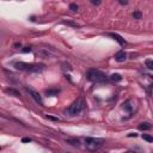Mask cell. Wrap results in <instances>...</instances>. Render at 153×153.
I'll use <instances>...</instances> for the list:
<instances>
[{"instance_id": "6da1fadb", "label": "cell", "mask_w": 153, "mask_h": 153, "mask_svg": "<svg viewBox=\"0 0 153 153\" xmlns=\"http://www.w3.org/2000/svg\"><path fill=\"white\" fill-rule=\"evenodd\" d=\"M84 108H85V102H84V99L82 97H79L77 101H74L64 111V114L66 116H69V117H74V116H78L80 113L84 110Z\"/></svg>"}, {"instance_id": "7a4b0ae2", "label": "cell", "mask_w": 153, "mask_h": 153, "mask_svg": "<svg viewBox=\"0 0 153 153\" xmlns=\"http://www.w3.org/2000/svg\"><path fill=\"white\" fill-rule=\"evenodd\" d=\"M14 68L18 71H24V72H35V73H38L44 69V65L42 64H26V62H14L13 64Z\"/></svg>"}, {"instance_id": "3957f363", "label": "cell", "mask_w": 153, "mask_h": 153, "mask_svg": "<svg viewBox=\"0 0 153 153\" xmlns=\"http://www.w3.org/2000/svg\"><path fill=\"white\" fill-rule=\"evenodd\" d=\"M86 78H87V80H90V82H92V83H104L108 79V77L102 71L96 69V68L89 69L86 73Z\"/></svg>"}, {"instance_id": "277c9868", "label": "cell", "mask_w": 153, "mask_h": 153, "mask_svg": "<svg viewBox=\"0 0 153 153\" xmlns=\"http://www.w3.org/2000/svg\"><path fill=\"white\" fill-rule=\"evenodd\" d=\"M104 145V139L101 138H85V146L90 151H97Z\"/></svg>"}, {"instance_id": "5b68a950", "label": "cell", "mask_w": 153, "mask_h": 153, "mask_svg": "<svg viewBox=\"0 0 153 153\" xmlns=\"http://www.w3.org/2000/svg\"><path fill=\"white\" fill-rule=\"evenodd\" d=\"M26 92H28V93L31 96V98H32V99H34L36 103H37V104H40V105H43V99H42L41 95H40L37 91H35L34 89L26 87Z\"/></svg>"}, {"instance_id": "8992f818", "label": "cell", "mask_w": 153, "mask_h": 153, "mask_svg": "<svg viewBox=\"0 0 153 153\" xmlns=\"http://www.w3.org/2000/svg\"><path fill=\"white\" fill-rule=\"evenodd\" d=\"M122 109H123L124 111H127L129 116H132V114H133V111H134V103H133V101H130V99L126 101V102L122 104Z\"/></svg>"}, {"instance_id": "52a82bcc", "label": "cell", "mask_w": 153, "mask_h": 153, "mask_svg": "<svg viewBox=\"0 0 153 153\" xmlns=\"http://www.w3.org/2000/svg\"><path fill=\"white\" fill-rule=\"evenodd\" d=\"M109 36H110V37H113L116 42H119V44H120V46H122V47H124L126 44H127L126 40L122 37V36H120L119 34H109Z\"/></svg>"}, {"instance_id": "ba28073f", "label": "cell", "mask_w": 153, "mask_h": 153, "mask_svg": "<svg viewBox=\"0 0 153 153\" xmlns=\"http://www.w3.org/2000/svg\"><path fill=\"white\" fill-rule=\"evenodd\" d=\"M115 60L117 62H123L127 60V54L124 53V50H120L119 53L115 54Z\"/></svg>"}, {"instance_id": "9c48e42d", "label": "cell", "mask_w": 153, "mask_h": 153, "mask_svg": "<svg viewBox=\"0 0 153 153\" xmlns=\"http://www.w3.org/2000/svg\"><path fill=\"white\" fill-rule=\"evenodd\" d=\"M60 92V89H56V87H53V89H49L46 91V95L48 97H53V96H56L58 93Z\"/></svg>"}, {"instance_id": "30bf717a", "label": "cell", "mask_w": 153, "mask_h": 153, "mask_svg": "<svg viewBox=\"0 0 153 153\" xmlns=\"http://www.w3.org/2000/svg\"><path fill=\"white\" fill-rule=\"evenodd\" d=\"M110 80H113L114 83H119V82L122 80V75L119 74V73H114V74L110 75Z\"/></svg>"}, {"instance_id": "8fae6325", "label": "cell", "mask_w": 153, "mask_h": 153, "mask_svg": "<svg viewBox=\"0 0 153 153\" xmlns=\"http://www.w3.org/2000/svg\"><path fill=\"white\" fill-rule=\"evenodd\" d=\"M66 142L72 146H77V147L80 146V141L78 139H66Z\"/></svg>"}, {"instance_id": "7c38bea8", "label": "cell", "mask_w": 153, "mask_h": 153, "mask_svg": "<svg viewBox=\"0 0 153 153\" xmlns=\"http://www.w3.org/2000/svg\"><path fill=\"white\" fill-rule=\"evenodd\" d=\"M139 129L140 130H148V129H151V124L148 122H142L139 124Z\"/></svg>"}, {"instance_id": "4fadbf2b", "label": "cell", "mask_w": 153, "mask_h": 153, "mask_svg": "<svg viewBox=\"0 0 153 153\" xmlns=\"http://www.w3.org/2000/svg\"><path fill=\"white\" fill-rule=\"evenodd\" d=\"M6 92L10 93V95H13L14 97H19L21 96V93L18 91H16V90H13V89H6Z\"/></svg>"}, {"instance_id": "5bb4252c", "label": "cell", "mask_w": 153, "mask_h": 153, "mask_svg": "<svg viewBox=\"0 0 153 153\" xmlns=\"http://www.w3.org/2000/svg\"><path fill=\"white\" fill-rule=\"evenodd\" d=\"M145 65H146V67H147L150 71H153V60L147 59L146 62H145Z\"/></svg>"}, {"instance_id": "9a60e30c", "label": "cell", "mask_w": 153, "mask_h": 153, "mask_svg": "<svg viewBox=\"0 0 153 153\" xmlns=\"http://www.w3.org/2000/svg\"><path fill=\"white\" fill-rule=\"evenodd\" d=\"M141 17H142V13L140 11H135L133 13V18L134 19H141Z\"/></svg>"}, {"instance_id": "2e32d148", "label": "cell", "mask_w": 153, "mask_h": 153, "mask_svg": "<svg viewBox=\"0 0 153 153\" xmlns=\"http://www.w3.org/2000/svg\"><path fill=\"white\" fill-rule=\"evenodd\" d=\"M142 139L148 141V142H153V137H150V135H147V134H142Z\"/></svg>"}, {"instance_id": "e0dca14e", "label": "cell", "mask_w": 153, "mask_h": 153, "mask_svg": "<svg viewBox=\"0 0 153 153\" xmlns=\"http://www.w3.org/2000/svg\"><path fill=\"white\" fill-rule=\"evenodd\" d=\"M69 8H71V10L73 11V12H77V11H78V5H77V4H71V5H69Z\"/></svg>"}, {"instance_id": "ac0fdd59", "label": "cell", "mask_w": 153, "mask_h": 153, "mask_svg": "<svg viewBox=\"0 0 153 153\" xmlns=\"http://www.w3.org/2000/svg\"><path fill=\"white\" fill-rule=\"evenodd\" d=\"M22 51H23V53H30V51H31V48H30V47H24V48L22 49Z\"/></svg>"}, {"instance_id": "d6986e66", "label": "cell", "mask_w": 153, "mask_h": 153, "mask_svg": "<svg viewBox=\"0 0 153 153\" xmlns=\"http://www.w3.org/2000/svg\"><path fill=\"white\" fill-rule=\"evenodd\" d=\"M47 119L53 120V121H60V119H59V117H53V116H50V115H48V116H47Z\"/></svg>"}, {"instance_id": "ffe728a7", "label": "cell", "mask_w": 153, "mask_h": 153, "mask_svg": "<svg viewBox=\"0 0 153 153\" xmlns=\"http://www.w3.org/2000/svg\"><path fill=\"white\" fill-rule=\"evenodd\" d=\"M128 137H129V138H133V137H134V138H137V137H138V134H135V133H129V134H128Z\"/></svg>"}, {"instance_id": "44dd1931", "label": "cell", "mask_w": 153, "mask_h": 153, "mask_svg": "<svg viewBox=\"0 0 153 153\" xmlns=\"http://www.w3.org/2000/svg\"><path fill=\"white\" fill-rule=\"evenodd\" d=\"M91 4H93V5L98 6V5H101V1H95V0H91Z\"/></svg>"}, {"instance_id": "7402d4cb", "label": "cell", "mask_w": 153, "mask_h": 153, "mask_svg": "<svg viewBox=\"0 0 153 153\" xmlns=\"http://www.w3.org/2000/svg\"><path fill=\"white\" fill-rule=\"evenodd\" d=\"M22 141H23V142H30L31 139H29V138H24V139H22Z\"/></svg>"}, {"instance_id": "603a6c76", "label": "cell", "mask_w": 153, "mask_h": 153, "mask_svg": "<svg viewBox=\"0 0 153 153\" xmlns=\"http://www.w3.org/2000/svg\"><path fill=\"white\" fill-rule=\"evenodd\" d=\"M121 5H127L128 4V1H123V0H120V1H119Z\"/></svg>"}, {"instance_id": "cb8c5ba5", "label": "cell", "mask_w": 153, "mask_h": 153, "mask_svg": "<svg viewBox=\"0 0 153 153\" xmlns=\"http://www.w3.org/2000/svg\"><path fill=\"white\" fill-rule=\"evenodd\" d=\"M14 48H21V43H14Z\"/></svg>"}, {"instance_id": "d4e9b609", "label": "cell", "mask_w": 153, "mask_h": 153, "mask_svg": "<svg viewBox=\"0 0 153 153\" xmlns=\"http://www.w3.org/2000/svg\"><path fill=\"white\" fill-rule=\"evenodd\" d=\"M124 153H138V152H135V151H127V152H124Z\"/></svg>"}]
</instances>
